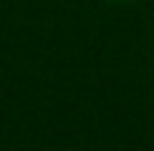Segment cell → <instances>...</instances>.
Masks as SVG:
<instances>
[{"instance_id": "1", "label": "cell", "mask_w": 154, "mask_h": 151, "mask_svg": "<svg viewBox=\"0 0 154 151\" xmlns=\"http://www.w3.org/2000/svg\"><path fill=\"white\" fill-rule=\"evenodd\" d=\"M111 3H126V0H111Z\"/></svg>"}]
</instances>
